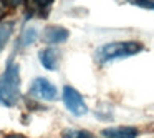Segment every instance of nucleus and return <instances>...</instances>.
Masks as SVG:
<instances>
[{"label":"nucleus","instance_id":"9","mask_svg":"<svg viewBox=\"0 0 154 138\" xmlns=\"http://www.w3.org/2000/svg\"><path fill=\"white\" fill-rule=\"evenodd\" d=\"M37 38H38V32L35 30L33 27H28L27 30L23 32V35H22V40H20V43L27 47V45L33 43V42L37 40Z\"/></svg>","mask_w":154,"mask_h":138},{"label":"nucleus","instance_id":"10","mask_svg":"<svg viewBox=\"0 0 154 138\" xmlns=\"http://www.w3.org/2000/svg\"><path fill=\"white\" fill-rule=\"evenodd\" d=\"M65 138H96L94 135H91L90 131H76V130H68L63 133Z\"/></svg>","mask_w":154,"mask_h":138},{"label":"nucleus","instance_id":"6","mask_svg":"<svg viewBox=\"0 0 154 138\" xmlns=\"http://www.w3.org/2000/svg\"><path fill=\"white\" fill-rule=\"evenodd\" d=\"M101 133L104 138H136L139 131L134 127H111L104 128Z\"/></svg>","mask_w":154,"mask_h":138},{"label":"nucleus","instance_id":"1","mask_svg":"<svg viewBox=\"0 0 154 138\" xmlns=\"http://www.w3.org/2000/svg\"><path fill=\"white\" fill-rule=\"evenodd\" d=\"M20 98V67L8 60L4 75L0 77V105L14 107Z\"/></svg>","mask_w":154,"mask_h":138},{"label":"nucleus","instance_id":"5","mask_svg":"<svg viewBox=\"0 0 154 138\" xmlns=\"http://www.w3.org/2000/svg\"><path fill=\"white\" fill-rule=\"evenodd\" d=\"M68 37H70V32L60 25H51V27H47L43 30V42L48 45L61 43V42L68 40Z\"/></svg>","mask_w":154,"mask_h":138},{"label":"nucleus","instance_id":"13","mask_svg":"<svg viewBox=\"0 0 154 138\" xmlns=\"http://www.w3.org/2000/svg\"><path fill=\"white\" fill-rule=\"evenodd\" d=\"M5 5H7L8 8H14V7H18V5L23 2V0H2Z\"/></svg>","mask_w":154,"mask_h":138},{"label":"nucleus","instance_id":"14","mask_svg":"<svg viewBox=\"0 0 154 138\" xmlns=\"http://www.w3.org/2000/svg\"><path fill=\"white\" fill-rule=\"evenodd\" d=\"M7 14H8V7L4 4V2H2V0H0V20H2V18H4Z\"/></svg>","mask_w":154,"mask_h":138},{"label":"nucleus","instance_id":"11","mask_svg":"<svg viewBox=\"0 0 154 138\" xmlns=\"http://www.w3.org/2000/svg\"><path fill=\"white\" fill-rule=\"evenodd\" d=\"M128 4L136 5V7L146 8V10H152L154 12V0H126Z\"/></svg>","mask_w":154,"mask_h":138},{"label":"nucleus","instance_id":"2","mask_svg":"<svg viewBox=\"0 0 154 138\" xmlns=\"http://www.w3.org/2000/svg\"><path fill=\"white\" fill-rule=\"evenodd\" d=\"M144 50V45L139 42H111V43L101 45L96 52H94V60L98 63H108L113 60H119V58H128L137 55L139 52Z\"/></svg>","mask_w":154,"mask_h":138},{"label":"nucleus","instance_id":"15","mask_svg":"<svg viewBox=\"0 0 154 138\" xmlns=\"http://www.w3.org/2000/svg\"><path fill=\"white\" fill-rule=\"evenodd\" d=\"M5 138H25L23 135H17V133H14V135H7Z\"/></svg>","mask_w":154,"mask_h":138},{"label":"nucleus","instance_id":"3","mask_svg":"<svg viewBox=\"0 0 154 138\" xmlns=\"http://www.w3.org/2000/svg\"><path fill=\"white\" fill-rule=\"evenodd\" d=\"M63 103H65V107H66L73 115H76V117H81V115H85L88 111V107H86V103H85L83 97H81L73 87H70V85H66V87L63 88Z\"/></svg>","mask_w":154,"mask_h":138},{"label":"nucleus","instance_id":"4","mask_svg":"<svg viewBox=\"0 0 154 138\" xmlns=\"http://www.w3.org/2000/svg\"><path fill=\"white\" fill-rule=\"evenodd\" d=\"M30 93L37 98H43V100L50 101L57 98V88L47 78H35L30 85Z\"/></svg>","mask_w":154,"mask_h":138},{"label":"nucleus","instance_id":"8","mask_svg":"<svg viewBox=\"0 0 154 138\" xmlns=\"http://www.w3.org/2000/svg\"><path fill=\"white\" fill-rule=\"evenodd\" d=\"M12 32H14V24H10V22H2L0 24V52L4 50L7 42L10 40Z\"/></svg>","mask_w":154,"mask_h":138},{"label":"nucleus","instance_id":"7","mask_svg":"<svg viewBox=\"0 0 154 138\" xmlns=\"http://www.w3.org/2000/svg\"><path fill=\"white\" fill-rule=\"evenodd\" d=\"M40 62L47 70H57L60 62V52L57 48H45L40 52Z\"/></svg>","mask_w":154,"mask_h":138},{"label":"nucleus","instance_id":"12","mask_svg":"<svg viewBox=\"0 0 154 138\" xmlns=\"http://www.w3.org/2000/svg\"><path fill=\"white\" fill-rule=\"evenodd\" d=\"M53 2L55 0H30V4L33 5V8H37V10H48Z\"/></svg>","mask_w":154,"mask_h":138}]
</instances>
